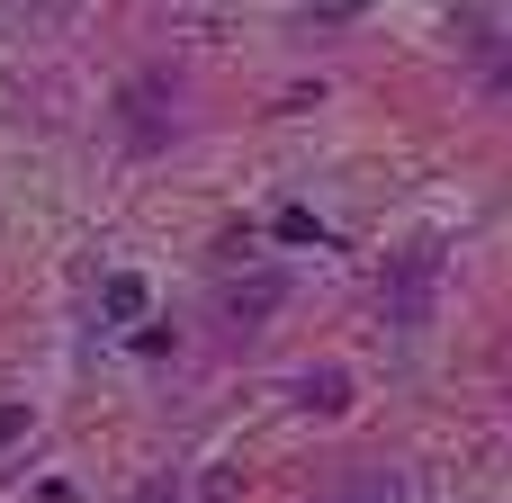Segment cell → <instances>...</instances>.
Masks as SVG:
<instances>
[{"label": "cell", "instance_id": "1", "mask_svg": "<svg viewBox=\"0 0 512 503\" xmlns=\"http://www.w3.org/2000/svg\"><path fill=\"white\" fill-rule=\"evenodd\" d=\"M432 270H441V252H432V243H414V252L396 261V279H387V324H405V333H414V324L432 315Z\"/></svg>", "mask_w": 512, "mask_h": 503}, {"label": "cell", "instance_id": "2", "mask_svg": "<svg viewBox=\"0 0 512 503\" xmlns=\"http://www.w3.org/2000/svg\"><path fill=\"white\" fill-rule=\"evenodd\" d=\"M459 45H468V63H477V81H486L495 99H512V36H495L486 18H459Z\"/></svg>", "mask_w": 512, "mask_h": 503}, {"label": "cell", "instance_id": "3", "mask_svg": "<svg viewBox=\"0 0 512 503\" xmlns=\"http://www.w3.org/2000/svg\"><path fill=\"white\" fill-rule=\"evenodd\" d=\"M279 306H288V279H279V270H261V279H234V288H225V315H234V324H261V315H279Z\"/></svg>", "mask_w": 512, "mask_h": 503}, {"label": "cell", "instance_id": "4", "mask_svg": "<svg viewBox=\"0 0 512 503\" xmlns=\"http://www.w3.org/2000/svg\"><path fill=\"white\" fill-rule=\"evenodd\" d=\"M288 396H297V414H342V405H351V378H342V369H306Z\"/></svg>", "mask_w": 512, "mask_h": 503}, {"label": "cell", "instance_id": "5", "mask_svg": "<svg viewBox=\"0 0 512 503\" xmlns=\"http://www.w3.org/2000/svg\"><path fill=\"white\" fill-rule=\"evenodd\" d=\"M126 135H135V144H162V72L126 90Z\"/></svg>", "mask_w": 512, "mask_h": 503}, {"label": "cell", "instance_id": "6", "mask_svg": "<svg viewBox=\"0 0 512 503\" xmlns=\"http://www.w3.org/2000/svg\"><path fill=\"white\" fill-rule=\"evenodd\" d=\"M324 503H405V477H387V468H369V477H351L342 495H324Z\"/></svg>", "mask_w": 512, "mask_h": 503}, {"label": "cell", "instance_id": "7", "mask_svg": "<svg viewBox=\"0 0 512 503\" xmlns=\"http://www.w3.org/2000/svg\"><path fill=\"white\" fill-rule=\"evenodd\" d=\"M99 306H108L117 324H135V315H144V279H135V270H117V279L99 288Z\"/></svg>", "mask_w": 512, "mask_h": 503}, {"label": "cell", "instance_id": "8", "mask_svg": "<svg viewBox=\"0 0 512 503\" xmlns=\"http://www.w3.org/2000/svg\"><path fill=\"white\" fill-rule=\"evenodd\" d=\"M279 243H324V225L306 207H279Z\"/></svg>", "mask_w": 512, "mask_h": 503}, {"label": "cell", "instance_id": "9", "mask_svg": "<svg viewBox=\"0 0 512 503\" xmlns=\"http://www.w3.org/2000/svg\"><path fill=\"white\" fill-rule=\"evenodd\" d=\"M360 9H369V0H315V9H306V27H342V18H360Z\"/></svg>", "mask_w": 512, "mask_h": 503}, {"label": "cell", "instance_id": "10", "mask_svg": "<svg viewBox=\"0 0 512 503\" xmlns=\"http://www.w3.org/2000/svg\"><path fill=\"white\" fill-rule=\"evenodd\" d=\"M126 503H180V477H144V486H135Z\"/></svg>", "mask_w": 512, "mask_h": 503}, {"label": "cell", "instance_id": "11", "mask_svg": "<svg viewBox=\"0 0 512 503\" xmlns=\"http://www.w3.org/2000/svg\"><path fill=\"white\" fill-rule=\"evenodd\" d=\"M9 441H27V405H0V450Z\"/></svg>", "mask_w": 512, "mask_h": 503}]
</instances>
